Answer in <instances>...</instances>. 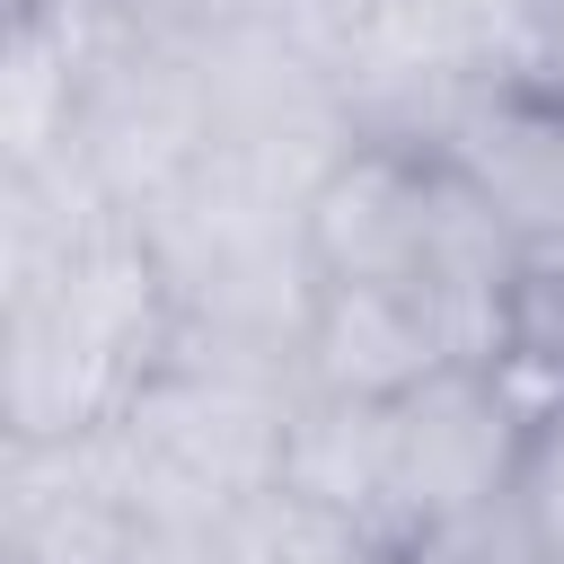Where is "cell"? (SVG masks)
Segmentation results:
<instances>
[{
  "instance_id": "1",
  "label": "cell",
  "mask_w": 564,
  "mask_h": 564,
  "mask_svg": "<svg viewBox=\"0 0 564 564\" xmlns=\"http://www.w3.org/2000/svg\"><path fill=\"white\" fill-rule=\"evenodd\" d=\"M538 388L511 361H441L405 397L379 405V511L370 538L397 546L432 520L485 511L511 494L520 441H529Z\"/></svg>"
},
{
  "instance_id": "2",
  "label": "cell",
  "mask_w": 564,
  "mask_h": 564,
  "mask_svg": "<svg viewBox=\"0 0 564 564\" xmlns=\"http://www.w3.org/2000/svg\"><path fill=\"white\" fill-rule=\"evenodd\" d=\"M423 150L467 185L520 273H564V70L538 44L467 79Z\"/></svg>"
},
{
  "instance_id": "3",
  "label": "cell",
  "mask_w": 564,
  "mask_h": 564,
  "mask_svg": "<svg viewBox=\"0 0 564 564\" xmlns=\"http://www.w3.org/2000/svg\"><path fill=\"white\" fill-rule=\"evenodd\" d=\"M441 361H485L449 335V317L414 291H370V282H308L300 308V388L344 397V405H388Z\"/></svg>"
},
{
  "instance_id": "4",
  "label": "cell",
  "mask_w": 564,
  "mask_h": 564,
  "mask_svg": "<svg viewBox=\"0 0 564 564\" xmlns=\"http://www.w3.org/2000/svg\"><path fill=\"white\" fill-rule=\"evenodd\" d=\"M511 511L538 546V564H564V397H538L520 467H511Z\"/></svg>"
},
{
  "instance_id": "5",
  "label": "cell",
  "mask_w": 564,
  "mask_h": 564,
  "mask_svg": "<svg viewBox=\"0 0 564 564\" xmlns=\"http://www.w3.org/2000/svg\"><path fill=\"white\" fill-rule=\"evenodd\" d=\"M397 555H405V564H538V546H529L511 494L485 502V511H458V520H432V529L397 538Z\"/></svg>"
},
{
  "instance_id": "6",
  "label": "cell",
  "mask_w": 564,
  "mask_h": 564,
  "mask_svg": "<svg viewBox=\"0 0 564 564\" xmlns=\"http://www.w3.org/2000/svg\"><path fill=\"white\" fill-rule=\"evenodd\" d=\"M502 361H511L538 397H564V273H520Z\"/></svg>"
},
{
  "instance_id": "7",
  "label": "cell",
  "mask_w": 564,
  "mask_h": 564,
  "mask_svg": "<svg viewBox=\"0 0 564 564\" xmlns=\"http://www.w3.org/2000/svg\"><path fill=\"white\" fill-rule=\"evenodd\" d=\"M520 18H529L538 53H564V0H520Z\"/></svg>"
},
{
  "instance_id": "8",
  "label": "cell",
  "mask_w": 564,
  "mask_h": 564,
  "mask_svg": "<svg viewBox=\"0 0 564 564\" xmlns=\"http://www.w3.org/2000/svg\"><path fill=\"white\" fill-rule=\"evenodd\" d=\"M344 564H405V555H397V546H379V538H370V546H352V555H344Z\"/></svg>"
}]
</instances>
